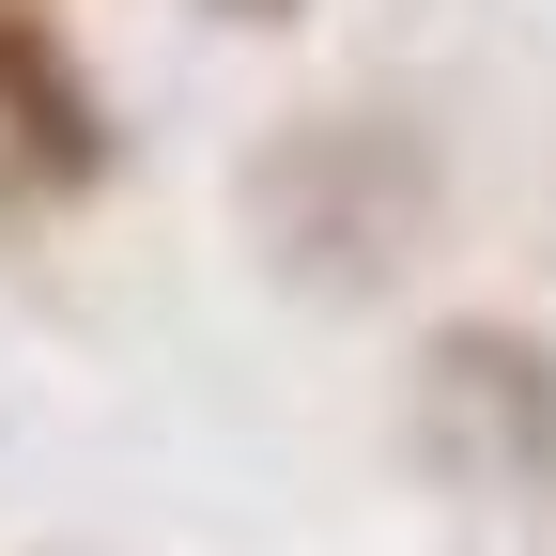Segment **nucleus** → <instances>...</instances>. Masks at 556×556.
<instances>
[{
	"label": "nucleus",
	"instance_id": "obj_3",
	"mask_svg": "<svg viewBox=\"0 0 556 556\" xmlns=\"http://www.w3.org/2000/svg\"><path fill=\"white\" fill-rule=\"evenodd\" d=\"M109 93H93V62L78 31L47 16V0H0V201L16 217H62V201H93L109 186Z\"/></svg>",
	"mask_w": 556,
	"mask_h": 556
},
{
	"label": "nucleus",
	"instance_id": "obj_1",
	"mask_svg": "<svg viewBox=\"0 0 556 556\" xmlns=\"http://www.w3.org/2000/svg\"><path fill=\"white\" fill-rule=\"evenodd\" d=\"M248 248L278 294H325V309H371L387 278L433 248V139H417L402 109H309V124H278L263 155H248Z\"/></svg>",
	"mask_w": 556,
	"mask_h": 556
},
{
	"label": "nucleus",
	"instance_id": "obj_4",
	"mask_svg": "<svg viewBox=\"0 0 556 556\" xmlns=\"http://www.w3.org/2000/svg\"><path fill=\"white\" fill-rule=\"evenodd\" d=\"M201 16H217V31H294L309 0H201Z\"/></svg>",
	"mask_w": 556,
	"mask_h": 556
},
{
	"label": "nucleus",
	"instance_id": "obj_2",
	"mask_svg": "<svg viewBox=\"0 0 556 556\" xmlns=\"http://www.w3.org/2000/svg\"><path fill=\"white\" fill-rule=\"evenodd\" d=\"M402 448L448 495H556V340L510 309H448L402 371Z\"/></svg>",
	"mask_w": 556,
	"mask_h": 556
}]
</instances>
